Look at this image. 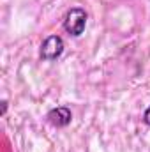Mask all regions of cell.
<instances>
[{
	"label": "cell",
	"mask_w": 150,
	"mask_h": 152,
	"mask_svg": "<svg viewBox=\"0 0 150 152\" xmlns=\"http://www.w3.org/2000/svg\"><path fill=\"white\" fill-rule=\"evenodd\" d=\"M87 11L81 9V7H73L66 12L64 16V30L73 36V37H79L83 32H85V27H87Z\"/></svg>",
	"instance_id": "cell-1"
},
{
	"label": "cell",
	"mask_w": 150,
	"mask_h": 152,
	"mask_svg": "<svg viewBox=\"0 0 150 152\" xmlns=\"http://www.w3.org/2000/svg\"><path fill=\"white\" fill-rule=\"evenodd\" d=\"M64 39L60 36H48V37L42 41L41 44V50H39V57L46 62H51V60H57L62 53H64Z\"/></svg>",
	"instance_id": "cell-2"
},
{
	"label": "cell",
	"mask_w": 150,
	"mask_h": 152,
	"mask_svg": "<svg viewBox=\"0 0 150 152\" xmlns=\"http://www.w3.org/2000/svg\"><path fill=\"white\" fill-rule=\"evenodd\" d=\"M46 118H48V122H50L51 126H55V127H66V126L71 124L73 113H71V110H69L67 106H57V108H53V110L48 112Z\"/></svg>",
	"instance_id": "cell-3"
},
{
	"label": "cell",
	"mask_w": 150,
	"mask_h": 152,
	"mask_svg": "<svg viewBox=\"0 0 150 152\" xmlns=\"http://www.w3.org/2000/svg\"><path fill=\"white\" fill-rule=\"evenodd\" d=\"M143 122H145L147 126H150V106L145 110V113H143Z\"/></svg>",
	"instance_id": "cell-4"
},
{
	"label": "cell",
	"mask_w": 150,
	"mask_h": 152,
	"mask_svg": "<svg viewBox=\"0 0 150 152\" xmlns=\"http://www.w3.org/2000/svg\"><path fill=\"white\" fill-rule=\"evenodd\" d=\"M7 112V101H2V115H5Z\"/></svg>",
	"instance_id": "cell-5"
}]
</instances>
